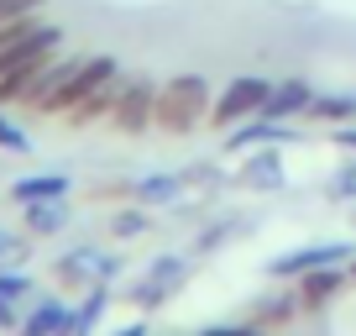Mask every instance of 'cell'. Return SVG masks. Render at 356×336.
Instances as JSON below:
<instances>
[{
	"label": "cell",
	"instance_id": "obj_1",
	"mask_svg": "<svg viewBox=\"0 0 356 336\" xmlns=\"http://www.w3.org/2000/svg\"><path fill=\"white\" fill-rule=\"evenodd\" d=\"M210 105H215V84L204 74H173V79L157 84L152 132L189 137V132H200V126H210Z\"/></svg>",
	"mask_w": 356,
	"mask_h": 336
},
{
	"label": "cell",
	"instance_id": "obj_2",
	"mask_svg": "<svg viewBox=\"0 0 356 336\" xmlns=\"http://www.w3.org/2000/svg\"><path fill=\"white\" fill-rule=\"evenodd\" d=\"M126 273V258L121 252H105V247H74L53 263V284L63 294H89L100 284H115Z\"/></svg>",
	"mask_w": 356,
	"mask_h": 336
},
{
	"label": "cell",
	"instance_id": "obj_3",
	"mask_svg": "<svg viewBox=\"0 0 356 336\" xmlns=\"http://www.w3.org/2000/svg\"><path fill=\"white\" fill-rule=\"evenodd\" d=\"M184 284H189V258H184V252H157V258L126 284V300L142 315H152V310H163L173 294H184Z\"/></svg>",
	"mask_w": 356,
	"mask_h": 336
},
{
	"label": "cell",
	"instance_id": "obj_4",
	"mask_svg": "<svg viewBox=\"0 0 356 336\" xmlns=\"http://www.w3.org/2000/svg\"><path fill=\"white\" fill-rule=\"evenodd\" d=\"M152 111H157V79L147 74H121V90H115V105H111V132L136 142V137L152 132Z\"/></svg>",
	"mask_w": 356,
	"mask_h": 336
},
{
	"label": "cell",
	"instance_id": "obj_5",
	"mask_svg": "<svg viewBox=\"0 0 356 336\" xmlns=\"http://www.w3.org/2000/svg\"><path fill=\"white\" fill-rule=\"evenodd\" d=\"M267 95H273V79H267V74H236V79H225V90L215 95V105H210V126H215V132H231V126L262 116Z\"/></svg>",
	"mask_w": 356,
	"mask_h": 336
},
{
	"label": "cell",
	"instance_id": "obj_6",
	"mask_svg": "<svg viewBox=\"0 0 356 336\" xmlns=\"http://www.w3.org/2000/svg\"><path fill=\"white\" fill-rule=\"evenodd\" d=\"M58 43H63V26L42 22V16H22V22L0 26V74H11L42 53H58Z\"/></svg>",
	"mask_w": 356,
	"mask_h": 336
},
{
	"label": "cell",
	"instance_id": "obj_7",
	"mask_svg": "<svg viewBox=\"0 0 356 336\" xmlns=\"http://www.w3.org/2000/svg\"><path fill=\"white\" fill-rule=\"evenodd\" d=\"M351 258H356L351 242H304V247H289V252H278V258L267 263V279L293 284L309 268H335V263H351Z\"/></svg>",
	"mask_w": 356,
	"mask_h": 336
},
{
	"label": "cell",
	"instance_id": "obj_8",
	"mask_svg": "<svg viewBox=\"0 0 356 336\" xmlns=\"http://www.w3.org/2000/svg\"><path fill=\"white\" fill-rule=\"evenodd\" d=\"M283 142H299V126H293V121H267V116H252V121H241V126L225 132V153H236V158L257 153V147H283Z\"/></svg>",
	"mask_w": 356,
	"mask_h": 336
},
{
	"label": "cell",
	"instance_id": "obj_9",
	"mask_svg": "<svg viewBox=\"0 0 356 336\" xmlns=\"http://www.w3.org/2000/svg\"><path fill=\"white\" fill-rule=\"evenodd\" d=\"M346 284H351V268L346 263H335V268H309L293 279V294H299V310L314 315L325 310V305H335V294H346Z\"/></svg>",
	"mask_w": 356,
	"mask_h": 336
},
{
	"label": "cell",
	"instance_id": "obj_10",
	"mask_svg": "<svg viewBox=\"0 0 356 336\" xmlns=\"http://www.w3.org/2000/svg\"><path fill=\"white\" fill-rule=\"evenodd\" d=\"M236 190H252V194H267V190H283L289 184V168H283V153L278 147H257L246 153V163L231 174Z\"/></svg>",
	"mask_w": 356,
	"mask_h": 336
},
{
	"label": "cell",
	"instance_id": "obj_11",
	"mask_svg": "<svg viewBox=\"0 0 356 336\" xmlns=\"http://www.w3.org/2000/svg\"><path fill=\"white\" fill-rule=\"evenodd\" d=\"M68 326H74V300H63V289H58V294H42L11 336H68Z\"/></svg>",
	"mask_w": 356,
	"mask_h": 336
},
{
	"label": "cell",
	"instance_id": "obj_12",
	"mask_svg": "<svg viewBox=\"0 0 356 336\" xmlns=\"http://www.w3.org/2000/svg\"><path fill=\"white\" fill-rule=\"evenodd\" d=\"M309 100H314L309 79H299V74H293V79H273V95H267L262 116H267V121H304Z\"/></svg>",
	"mask_w": 356,
	"mask_h": 336
},
{
	"label": "cell",
	"instance_id": "obj_13",
	"mask_svg": "<svg viewBox=\"0 0 356 336\" xmlns=\"http://www.w3.org/2000/svg\"><path fill=\"white\" fill-rule=\"evenodd\" d=\"M131 200L142 205V211H168V205H184V168H163V174L131 179Z\"/></svg>",
	"mask_w": 356,
	"mask_h": 336
},
{
	"label": "cell",
	"instance_id": "obj_14",
	"mask_svg": "<svg viewBox=\"0 0 356 336\" xmlns=\"http://www.w3.org/2000/svg\"><path fill=\"white\" fill-rule=\"evenodd\" d=\"M115 90H121V74L105 79L100 90H89L84 100H79L74 111L63 116V126H68V132H89V126H105V121H111V105H115Z\"/></svg>",
	"mask_w": 356,
	"mask_h": 336
},
{
	"label": "cell",
	"instance_id": "obj_15",
	"mask_svg": "<svg viewBox=\"0 0 356 336\" xmlns=\"http://www.w3.org/2000/svg\"><path fill=\"white\" fill-rule=\"evenodd\" d=\"M74 179H68L63 168H47V174H22L11 184V205H37V200H68Z\"/></svg>",
	"mask_w": 356,
	"mask_h": 336
},
{
	"label": "cell",
	"instance_id": "obj_16",
	"mask_svg": "<svg viewBox=\"0 0 356 336\" xmlns=\"http://www.w3.org/2000/svg\"><path fill=\"white\" fill-rule=\"evenodd\" d=\"M293 315H304V310H299V294H293V289H273V294H262V300L252 305V315H246V321H252L257 331L273 336V331H283Z\"/></svg>",
	"mask_w": 356,
	"mask_h": 336
},
{
	"label": "cell",
	"instance_id": "obj_17",
	"mask_svg": "<svg viewBox=\"0 0 356 336\" xmlns=\"http://www.w3.org/2000/svg\"><path fill=\"white\" fill-rule=\"evenodd\" d=\"M304 121L309 126H346V121H356V90H314Z\"/></svg>",
	"mask_w": 356,
	"mask_h": 336
},
{
	"label": "cell",
	"instance_id": "obj_18",
	"mask_svg": "<svg viewBox=\"0 0 356 336\" xmlns=\"http://www.w3.org/2000/svg\"><path fill=\"white\" fill-rule=\"evenodd\" d=\"M111 305H115V289H111V284L79 294V300H74V326H68V336H95V331L105 326V315H111Z\"/></svg>",
	"mask_w": 356,
	"mask_h": 336
},
{
	"label": "cell",
	"instance_id": "obj_19",
	"mask_svg": "<svg viewBox=\"0 0 356 336\" xmlns=\"http://www.w3.org/2000/svg\"><path fill=\"white\" fill-rule=\"evenodd\" d=\"M68 221H74V211H68V200H37V205H22V226L26 236H58L68 231Z\"/></svg>",
	"mask_w": 356,
	"mask_h": 336
},
{
	"label": "cell",
	"instance_id": "obj_20",
	"mask_svg": "<svg viewBox=\"0 0 356 336\" xmlns=\"http://www.w3.org/2000/svg\"><path fill=\"white\" fill-rule=\"evenodd\" d=\"M0 153H32V132L16 121V111L0 105Z\"/></svg>",
	"mask_w": 356,
	"mask_h": 336
},
{
	"label": "cell",
	"instance_id": "obj_21",
	"mask_svg": "<svg viewBox=\"0 0 356 336\" xmlns=\"http://www.w3.org/2000/svg\"><path fill=\"white\" fill-rule=\"evenodd\" d=\"M0 294H6V300H16V305H22L26 294H37V279L26 273V263H11V268H0Z\"/></svg>",
	"mask_w": 356,
	"mask_h": 336
},
{
	"label": "cell",
	"instance_id": "obj_22",
	"mask_svg": "<svg viewBox=\"0 0 356 336\" xmlns=\"http://www.w3.org/2000/svg\"><path fill=\"white\" fill-rule=\"evenodd\" d=\"M147 231V211H142V205H121V211H115L111 215V236H121V242H126V236H142Z\"/></svg>",
	"mask_w": 356,
	"mask_h": 336
},
{
	"label": "cell",
	"instance_id": "obj_23",
	"mask_svg": "<svg viewBox=\"0 0 356 336\" xmlns=\"http://www.w3.org/2000/svg\"><path fill=\"white\" fill-rule=\"evenodd\" d=\"M32 258V236H16L0 226V268H11V263H26Z\"/></svg>",
	"mask_w": 356,
	"mask_h": 336
},
{
	"label": "cell",
	"instance_id": "obj_24",
	"mask_svg": "<svg viewBox=\"0 0 356 336\" xmlns=\"http://www.w3.org/2000/svg\"><path fill=\"white\" fill-rule=\"evenodd\" d=\"M42 6L37 0H0V26H11V22H22V16H37Z\"/></svg>",
	"mask_w": 356,
	"mask_h": 336
},
{
	"label": "cell",
	"instance_id": "obj_25",
	"mask_svg": "<svg viewBox=\"0 0 356 336\" xmlns=\"http://www.w3.org/2000/svg\"><path fill=\"white\" fill-rule=\"evenodd\" d=\"M194 336H267V331H257L252 321H241V326H204V331H194Z\"/></svg>",
	"mask_w": 356,
	"mask_h": 336
},
{
	"label": "cell",
	"instance_id": "obj_26",
	"mask_svg": "<svg viewBox=\"0 0 356 336\" xmlns=\"http://www.w3.org/2000/svg\"><path fill=\"white\" fill-rule=\"evenodd\" d=\"M105 336H152V326H147V315H136V321H121V326H111Z\"/></svg>",
	"mask_w": 356,
	"mask_h": 336
},
{
	"label": "cell",
	"instance_id": "obj_27",
	"mask_svg": "<svg viewBox=\"0 0 356 336\" xmlns=\"http://www.w3.org/2000/svg\"><path fill=\"white\" fill-rule=\"evenodd\" d=\"M335 194H346V200H356V158L341 168V179H335Z\"/></svg>",
	"mask_w": 356,
	"mask_h": 336
},
{
	"label": "cell",
	"instance_id": "obj_28",
	"mask_svg": "<svg viewBox=\"0 0 356 336\" xmlns=\"http://www.w3.org/2000/svg\"><path fill=\"white\" fill-rule=\"evenodd\" d=\"M330 142H335V147H346V153H356V121H346V126H330Z\"/></svg>",
	"mask_w": 356,
	"mask_h": 336
},
{
	"label": "cell",
	"instance_id": "obj_29",
	"mask_svg": "<svg viewBox=\"0 0 356 336\" xmlns=\"http://www.w3.org/2000/svg\"><path fill=\"white\" fill-rule=\"evenodd\" d=\"M16 310H22V305L0 294V331H16V326H22V315H16Z\"/></svg>",
	"mask_w": 356,
	"mask_h": 336
},
{
	"label": "cell",
	"instance_id": "obj_30",
	"mask_svg": "<svg viewBox=\"0 0 356 336\" xmlns=\"http://www.w3.org/2000/svg\"><path fill=\"white\" fill-rule=\"evenodd\" d=\"M346 268H351V279H356V258H351V263H346Z\"/></svg>",
	"mask_w": 356,
	"mask_h": 336
},
{
	"label": "cell",
	"instance_id": "obj_31",
	"mask_svg": "<svg viewBox=\"0 0 356 336\" xmlns=\"http://www.w3.org/2000/svg\"><path fill=\"white\" fill-rule=\"evenodd\" d=\"M37 6H47V0H37Z\"/></svg>",
	"mask_w": 356,
	"mask_h": 336
}]
</instances>
